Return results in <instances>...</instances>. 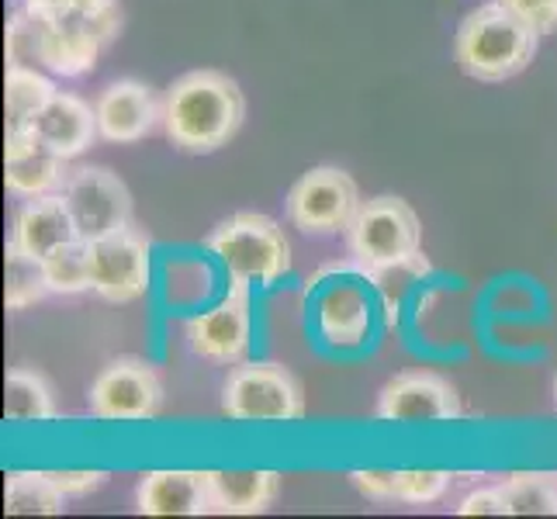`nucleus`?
I'll list each match as a JSON object with an SVG mask.
<instances>
[{
	"label": "nucleus",
	"instance_id": "nucleus-9",
	"mask_svg": "<svg viewBox=\"0 0 557 519\" xmlns=\"http://www.w3.org/2000/svg\"><path fill=\"white\" fill-rule=\"evenodd\" d=\"M187 346L190 354L222 363V368H236L246 360L249 343H253V305H249V284L233 281L228 295L201 316H190L187 325Z\"/></svg>",
	"mask_w": 557,
	"mask_h": 519
},
{
	"label": "nucleus",
	"instance_id": "nucleus-15",
	"mask_svg": "<svg viewBox=\"0 0 557 519\" xmlns=\"http://www.w3.org/2000/svg\"><path fill=\"white\" fill-rule=\"evenodd\" d=\"M114 35H119L114 25L90 22V17H81V14L49 22L42 70H49L52 76H66V81L87 76V73H94V66H98L104 46Z\"/></svg>",
	"mask_w": 557,
	"mask_h": 519
},
{
	"label": "nucleus",
	"instance_id": "nucleus-34",
	"mask_svg": "<svg viewBox=\"0 0 557 519\" xmlns=\"http://www.w3.org/2000/svg\"><path fill=\"white\" fill-rule=\"evenodd\" d=\"M550 478H554V485H557V474H550Z\"/></svg>",
	"mask_w": 557,
	"mask_h": 519
},
{
	"label": "nucleus",
	"instance_id": "nucleus-7",
	"mask_svg": "<svg viewBox=\"0 0 557 519\" xmlns=\"http://www.w3.org/2000/svg\"><path fill=\"white\" fill-rule=\"evenodd\" d=\"M60 195L73 215L76 236L87 243L108 239L132 225V190L108 166H73Z\"/></svg>",
	"mask_w": 557,
	"mask_h": 519
},
{
	"label": "nucleus",
	"instance_id": "nucleus-8",
	"mask_svg": "<svg viewBox=\"0 0 557 519\" xmlns=\"http://www.w3.org/2000/svg\"><path fill=\"white\" fill-rule=\"evenodd\" d=\"M87 406L104 422H146L163 409V381L143 357H114L90 381Z\"/></svg>",
	"mask_w": 557,
	"mask_h": 519
},
{
	"label": "nucleus",
	"instance_id": "nucleus-14",
	"mask_svg": "<svg viewBox=\"0 0 557 519\" xmlns=\"http://www.w3.org/2000/svg\"><path fill=\"white\" fill-rule=\"evenodd\" d=\"M374 325V301L357 281H333L315 298V330L330 350H360Z\"/></svg>",
	"mask_w": 557,
	"mask_h": 519
},
{
	"label": "nucleus",
	"instance_id": "nucleus-30",
	"mask_svg": "<svg viewBox=\"0 0 557 519\" xmlns=\"http://www.w3.org/2000/svg\"><path fill=\"white\" fill-rule=\"evenodd\" d=\"M457 516H509V498H506L503 485L474 489L460 498Z\"/></svg>",
	"mask_w": 557,
	"mask_h": 519
},
{
	"label": "nucleus",
	"instance_id": "nucleus-5",
	"mask_svg": "<svg viewBox=\"0 0 557 519\" xmlns=\"http://www.w3.org/2000/svg\"><path fill=\"white\" fill-rule=\"evenodd\" d=\"M222 412L233 422H298L305 388L284 363L243 360L222 384Z\"/></svg>",
	"mask_w": 557,
	"mask_h": 519
},
{
	"label": "nucleus",
	"instance_id": "nucleus-17",
	"mask_svg": "<svg viewBox=\"0 0 557 519\" xmlns=\"http://www.w3.org/2000/svg\"><path fill=\"white\" fill-rule=\"evenodd\" d=\"M35 136H42L60 157L76 160L94 146V139H101L98 132V111L87 104L81 94L55 90V98L38 111V119L32 122Z\"/></svg>",
	"mask_w": 557,
	"mask_h": 519
},
{
	"label": "nucleus",
	"instance_id": "nucleus-1",
	"mask_svg": "<svg viewBox=\"0 0 557 519\" xmlns=\"http://www.w3.org/2000/svg\"><path fill=\"white\" fill-rule=\"evenodd\" d=\"M246 98L222 70H190L163 94V132L174 149L208 157L228 146L243 128Z\"/></svg>",
	"mask_w": 557,
	"mask_h": 519
},
{
	"label": "nucleus",
	"instance_id": "nucleus-27",
	"mask_svg": "<svg viewBox=\"0 0 557 519\" xmlns=\"http://www.w3.org/2000/svg\"><path fill=\"white\" fill-rule=\"evenodd\" d=\"M454 485L450 471H395V503L433 506Z\"/></svg>",
	"mask_w": 557,
	"mask_h": 519
},
{
	"label": "nucleus",
	"instance_id": "nucleus-6",
	"mask_svg": "<svg viewBox=\"0 0 557 519\" xmlns=\"http://www.w3.org/2000/svg\"><path fill=\"white\" fill-rule=\"evenodd\" d=\"M360 205V187L347 170L312 166L287 190L284 215L305 236H343Z\"/></svg>",
	"mask_w": 557,
	"mask_h": 519
},
{
	"label": "nucleus",
	"instance_id": "nucleus-32",
	"mask_svg": "<svg viewBox=\"0 0 557 519\" xmlns=\"http://www.w3.org/2000/svg\"><path fill=\"white\" fill-rule=\"evenodd\" d=\"M22 8L46 17V22H60V17L76 14V0H22Z\"/></svg>",
	"mask_w": 557,
	"mask_h": 519
},
{
	"label": "nucleus",
	"instance_id": "nucleus-18",
	"mask_svg": "<svg viewBox=\"0 0 557 519\" xmlns=\"http://www.w3.org/2000/svg\"><path fill=\"white\" fill-rule=\"evenodd\" d=\"M70 239H76V225H73V215H70L60 190L17 205L11 243L22 249V254H28L35 260H46L52 249L66 246Z\"/></svg>",
	"mask_w": 557,
	"mask_h": 519
},
{
	"label": "nucleus",
	"instance_id": "nucleus-20",
	"mask_svg": "<svg viewBox=\"0 0 557 519\" xmlns=\"http://www.w3.org/2000/svg\"><path fill=\"white\" fill-rule=\"evenodd\" d=\"M55 98V84L49 70L42 73L38 66H14L8 63L4 73V111H8V132L32 128L49 101Z\"/></svg>",
	"mask_w": 557,
	"mask_h": 519
},
{
	"label": "nucleus",
	"instance_id": "nucleus-22",
	"mask_svg": "<svg viewBox=\"0 0 557 519\" xmlns=\"http://www.w3.org/2000/svg\"><path fill=\"white\" fill-rule=\"evenodd\" d=\"M66 495L55 489L49 471H8L4 478V516H60Z\"/></svg>",
	"mask_w": 557,
	"mask_h": 519
},
{
	"label": "nucleus",
	"instance_id": "nucleus-2",
	"mask_svg": "<svg viewBox=\"0 0 557 519\" xmlns=\"http://www.w3.org/2000/svg\"><path fill=\"white\" fill-rule=\"evenodd\" d=\"M536 46H541V35L530 32L503 4L485 0L457 25L454 60L460 73L478 84H503L533 63Z\"/></svg>",
	"mask_w": 557,
	"mask_h": 519
},
{
	"label": "nucleus",
	"instance_id": "nucleus-16",
	"mask_svg": "<svg viewBox=\"0 0 557 519\" xmlns=\"http://www.w3.org/2000/svg\"><path fill=\"white\" fill-rule=\"evenodd\" d=\"M139 516H208V471H146L136 489Z\"/></svg>",
	"mask_w": 557,
	"mask_h": 519
},
{
	"label": "nucleus",
	"instance_id": "nucleus-12",
	"mask_svg": "<svg viewBox=\"0 0 557 519\" xmlns=\"http://www.w3.org/2000/svg\"><path fill=\"white\" fill-rule=\"evenodd\" d=\"M94 111H98V132L104 143L132 146L163 128V101L157 90L132 76L108 84L94 101Z\"/></svg>",
	"mask_w": 557,
	"mask_h": 519
},
{
	"label": "nucleus",
	"instance_id": "nucleus-29",
	"mask_svg": "<svg viewBox=\"0 0 557 519\" xmlns=\"http://www.w3.org/2000/svg\"><path fill=\"white\" fill-rule=\"evenodd\" d=\"M49 478L55 482L66 498H84V495H94L98 489L108 485V471H98V468H63V471H49Z\"/></svg>",
	"mask_w": 557,
	"mask_h": 519
},
{
	"label": "nucleus",
	"instance_id": "nucleus-10",
	"mask_svg": "<svg viewBox=\"0 0 557 519\" xmlns=\"http://www.w3.org/2000/svg\"><path fill=\"white\" fill-rule=\"evenodd\" d=\"M149 239L136 225L122 228L108 239L90 243V281L94 295L111 305L139 301L149 292Z\"/></svg>",
	"mask_w": 557,
	"mask_h": 519
},
{
	"label": "nucleus",
	"instance_id": "nucleus-13",
	"mask_svg": "<svg viewBox=\"0 0 557 519\" xmlns=\"http://www.w3.org/2000/svg\"><path fill=\"white\" fill-rule=\"evenodd\" d=\"M70 160L60 157L42 136L32 128L8 132L4 143V187L17 201H28L38 195H55L63 190L70 177Z\"/></svg>",
	"mask_w": 557,
	"mask_h": 519
},
{
	"label": "nucleus",
	"instance_id": "nucleus-3",
	"mask_svg": "<svg viewBox=\"0 0 557 519\" xmlns=\"http://www.w3.org/2000/svg\"><path fill=\"white\" fill-rule=\"evenodd\" d=\"M205 249L228 271L233 281L274 287L292 271V239L281 222L263 211H236L208 233Z\"/></svg>",
	"mask_w": 557,
	"mask_h": 519
},
{
	"label": "nucleus",
	"instance_id": "nucleus-21",
	"mask_svg": "<svg viewBox=\"0 0 557 519\" xmlns=\"http://www.w3.org/2000/svg\"><path fill=\"white\" fill-rule=\"evenodd\" d=\"M4 419L8 422H52L55 388L35 368H11L4 378Z\"/></svg>",
	"mask_w": 557,
	"mask_h": 519
},
{
	"label": "nucleus",
	"instance_id": "nucleus-25",
	"mask_svg": "<svg viewBox=\"0 0 557 519\" xmlns=\"http://www.w3.org/2000/svg\"><path fill=\"white\" fill-rule=\"evenodd\" d=\"M503 492L509 498V516H557V485L547 471L506 474Z\"/></svg>",
	"mask_w": 557,
	"mask_h": 519
},
{
	"label": "nucleus",
	"instance_id": "nucleus-33",
	"mask_svg": "<svg viewBox=\"0 0 557 519\" xmlns=\"http://www.w3.org/2000/svg\"><path fill=\"white\" fill-rule=\"evenodd\" d=\"M554 409H557V374H554Z\"/></svg>",
	"mask_w": 557,
	"mask_h": 519
},
{
	"label": "nucleus",
	"instance_id": "nucleus-26",
	"mask_svg": "<svg viewBox=\"0 0 557 519\" xmlns=\"http://www.w3.org/2000/svg\"><path fill=\"white\" fill-rule=\"evenodd\" d=\"M46 32L49 22L38 17L25 8H17L8 22V63L14 66H38L42 70V55H46Z\"/></svg>",
	"mask_w": 557,
	"mask_h": 519
},
{
	"label": "nucleus",
	"instance_id": "nucleus-19",
	"mask_svg": "<svg viewBox=\"0 0 557 519\" xmlns=\"http://www.w3.org/2000/svg\"><path fill=\"white\" fill-rule=\"evenodd\" d=\"M211 512L215 516H260L281 495L277 471H208Z\"/></svg>",
	"mask_w": 557,
	"mask_h": 519
},
{
	"label": "nucleus",
	"instance_id": "nucleus-28",
	"mask_svg": "<svg viewBox=\"0 0 557 519\" xmlns=\"http://www.w3.org/2000/svg\"><path fill=\"white\" fill-rule=\"evenodd\" d=\"M495 4H503L512 17H520L541 38L557 32V0H495Z\"/></svg>",
	"mask_w": 557,
	"mask_h": 519
},
{
	"label": "nucleus",
	"instance_id": "nucleus-4",
	"mask_svg": "<svg viewBox=\"0 0 557 519\" xmlns=\"http://www.w3.org/2000/svg\"><path fill=\"white\" fill-rule=\"evenodd\" d=\"M343 239L360 274H381L422 257V222L416 208L395 195L363 201Z\"/></svg>",
	"mask_w": 557,
	"mask_h": 519
},
{
	"label": "nucleus",
	"instance_id": "nucleus-11",
	"mask_svg": "<svg viewBox=\"0 0 557 519\" xmlns=\"http://www.w3.org/2000/svg\"><path fill=\"white\" fill-rule=\"evenodd\" d=\"M465 416L460 392L433 371H401L377 392L374 419L381 422H454Z\"/></svg>",
	"mask_w": 557,
	"mask_h": 519
},
{
	"label": "nucleus",
	"instance_id": "nucleus-31",
	"mask_svg": "<svg viewBox=\"0 0 557 519\" xmlns=\"http://www.w3.org/2000/svg\"><path fill=\"white\" fill-rule=\"evenodd\" d=\"M350 485L371 503H395V471H350Z\"/></svg>",
	"mask_w": 557,
	"mask_h": 519
},
{
	"label": "nucleus",
	"instance_id": "nucleus-23",
	"mask_svg": "<svg viewBox=\"0 0 557 519\" xmlns=\"http://www.w3.org/2000/svg\"><path fill=\"white\" fill-rule=\"evenodd\" d=\"M49 281L42 271V260H35L28 254H22L14 243H8V260H4V305L8 312H25L32 305L46 301Z\"/></svg>",
	"mask_w": 557,
	"mask_h": 519
},
{
	"label": "nucleus",
	"instance_id": "nucleus-24",
	"mask_svg": "<svg viewBox=\"0 0 557 519\" xmlns=\"http://www.w3.org/2000/svg\"><path fill=\"white\" fill-rule=\"evenodd\" d=\"M42 271L49 281V292L52 295H84L94 292V281H90V243L87 239H70L66 246L52 249V254L42 260Z\"/></svg>",
	"mask_w": 557,
	"mask_h": 519
}]
</instances>
